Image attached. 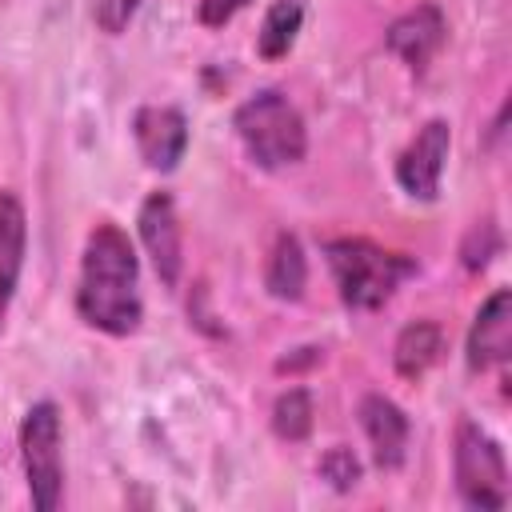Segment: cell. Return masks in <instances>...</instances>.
<instances>
[{
	"label": "cell",
	"mask_w": 512,
	"mask_h": 512,
	"mask_svg": "<svg viewBox=\"0 0 512 512\" xmlns=\"http://www.w3.org/2000/svg\"><path fill=\"white\" fill-rule=\"evenodd\" d=\"M496 252H500V228H496L492 220H476V224L468 228L464 244H460L464 268H468V272H480Z\"/></svg>",
	"instance_id": "obj_17"
},
{
	"label": "cell",
	"mask_w": 512,
	"mask_h": 512,
	"mask_svg": "<svg viewBox=\"0 0 512 512\" xmlns=\"http://www.w3.org/2000/svg\"><path fill=\"white\" fill-rule=\"evenodd\" d=\"M132 140L152 172H176L188 152V120L172 104H144L132 112Z\"/></svg>",
	"instance_id": "obj_8"
},
{
	"label": "cell",
	"mask_w": 512,
	"mask_h": 512,
	"mask_svg": "<svg viewBox=\"0 0 512 512\" xmlns=\"http://www.w3.org/2000/svg\"><path fill=\"white\" fill-rule=\"evenodd\" d=\"M444 352V332L436 320H412L400 328L396 344H392V364L404 380H420Z\"/></svg>",
	"instance_id": "obj_14"
},
{
	"label": "cell",
	"mask_w": 512,
	"mask_h": 512,
	"mask_svg": "<svg viewBox=\"0 0 512 512\" xmlns=\"http://www.w3.org/2000/svg\"><path fill=\"white\" fill-rule=\"evenodd\" d=\"M444 36H448V24H444V12H440L436 4H416V8H408V12L396 16V20L388 24V32H384L388 52L400 56L412 72H424V68L432 64V56L440 52Z\"/></svg>",
	"instance_id": "obj_10"
},
{
	"label": "cell",
	"mask_w": 512,
	"mask_h": 512,
	"mask_svg": "<svg viewBox=\"0 0 512 512\" xmlns=\"http://www.w3.org/2000/svg\"><path fill=\"white\" fill-rule=\"evenodd\" d=\"M336 292L344 300V308L352 312H376L384 308L396 288L416 272V260L404 252H388L364 236H340L324 244Z\"/></svg>",
	"instance_id": "obj_2"
},
{
	"label": "cell",
	"mask_w": 512,
	"mask_h": 512,
	"mask_svg": "<svg viewBox=\"0 0 512 512\" xmlns=\"http://www.w3.org/2000/svg\"><path fill=\"white\" fill-rule=\"evenodd\" d=\"M448 148H452V128L448 120L432 116L416 128V136L404 144V152L396 156V184L412 196V200H436L440 196V176L448 164Z\"/></svg>",
	"instance_id": "obj_6"
},
{
	"label": "cell",
	"mask_w": 512,
	"mask_h": 512,
	"mask_svg": "<svg viewBox=\"0 0 512 512\" xmlns=\"http://www.w3.org/2000/svg\"><path fill=\"white\" fill-rule=\"evenodd\" d=\"M320 476H324L336 492H348V488H356V484H360L364 468H360V460H356V452H352V448L336 444V448H328V452L320 456Z\"/></svg>",
	"instance_id": "obj_18"
},
{
	"label": "cell",
	"mask_w": 512,
	"mask_h": 512,
	"mask_svg": "<svg viewBox=\"0 0 512 512\" xmlns=\"http://www.w3.org/2000/svg\"><path fill=\"white\" fill-rule=\"evenodd\" d=\"M76 312L88 328L104 336H132L144 320L140 300V256L128 232L112 220H100L80 252Z\"/></svg>",
	"instance_id": "obj_1"
},
{
	"label": "cell",
	"mask_w": 512,
	"mask_h": 512,
	"mask_svg": "<svg viewBox=\"0 0 512 512\" xmlns=\"http://www.w3.org/2000/svg\"><path fill=\"white\" fill-rule=\"evenodd\" d=\"M136 232H140V244L152 260L160 284L176 288L180 272H184V232H180L176 200L168 192H152L136 212Z\"/></svg>",
	"instance_id": "obj_7"
},
{
	"label": "cell",
	"mask_w": 512,
	"mask_h": 512,
	"mask_svg": "<svg viewBox=\"0 0 512 512\" xmlns=\"http://www.w3.org/2000/svg\"><path fill=\"white\" fill-rule=\"evenodd\" d=\"M272 432L288 444H300L312 432V396L308 388H288L272 404Z\"/></svg>",
	"instance_id": "obj_16"
},
{
	"label": "cell",
	"mask_w": 512,
	"mask_h": 512,
	"mask_svg": "<svg viewBox=\"0 0 512 512\" xmlns=\"http://www.w3.org/2000/svg\"><path fill=\"white\" fill-rule=\"evenodd\" d=\"M452 472H456V492H460V500L468 508L496 512V508L508 504V460H504V448L476 420H460L456 424Z\"/></svg>",
	"instance_id": "obj_5"
},
{
	"label": "cell",
	"mask_w": 512,
	"mask_h": 512,
	"mask_svg": "<svg viewBox=\"0 0 512 512\" xmlns=\"http://www.w3.org/2000/svg\"><path fill=\"white\" fill-rule=\"evenodd\" d=\"M20 464L36 512L60 508L64 496V424L52 400H36L20 420Z\"/></svg>",
	"instance_id": "obj_4"
},
{
	"label": "cell",
	"mask_w": 512,
	"mask_h": 512,
	"mask_svg": "<svg viewBox=\"0 0 512 512\" xmlns=\"http://www.w3.org/2000/svg\"><path fill=\"white\" fill-rule=\"evenodd\" d=\"M24 248H28V216L16 192L0 188V328L8 320L20 272H24Z\"/></svg>",
	"instance_id": "obj_12"
},
{
	"label": "cell",
	"mask_w": 512,
	"mask_h": 512,
	"mask_svg": "<svg viewBox=\"0 0 512 512\" xmlns=\"http://www.w3.org/2000/svg\"><path fill=\"white\" fill-rule=\"evenodd\" d=\"M512 352V292L496 288L472 316L468 340H464V360L472 372H488L504 364Z\"/></svg>",
	"instance_id": "obj_9"
},
{
	"label": "cell",
	"mask_w": 512,
	"mask_h": 512,
	"mask_svg": "<svg viewBox=\"0 0 512 512\" xmlns=\"http://www.w3.org/2000/svg\"><path fill=\"white\" fill-rule=\"evenodd\" d=\"M136 12H140V0H92V20L108 36H120Z\"/></svg>",
	"instance_id": "obj_19"
},
{
	"label": "cell",
	"mask_w": 512,
	"mask_h": 512,
	"mask_svg": "<svg viewBox=\"0 0 512 512\" xmlns=\"http://www.w3.org/2000/svg\"><path fill=\"white\" fill-rule=\"evenodd\" d=\"M232 128H236V140L244 144L248 160L264 172H280V168H292L304 160L308 152V128H304V116L300 108L276 92V88H264L256 96H248L236 112H232Z\"/></svg>",
	"instance_id": "obj_3"
},
{
	"label": "cell",
	"mask_w": 512,
	"mask_h": 512,
	"mask_svg": "<svg viewBox=\"0 0 512 512\" xmlns=\"http://www.w3.org/2000/svg\"><path fill=\"white\" fill-rule=\"evenodd\" d=\"M304 284H308V256H304V244H300L292 232H280V236L272 240L268 264H264V288H268V296H276V300H300V296H304Z\"/></svg>",
	"instance_id": "obj_13"
},
{
	"label": "cell",
	"mask_w": 512,
	"mask_h": 512,
	"mask_svg": "<svg viewBox=\"0 0 512 512\" xmlns=\"http://www.w3.org/2000/svg\"><path fill=\"white\" fill-rule=\"evenodd\" d=\"M360 428H364V436H368V448H372L376 468L392 472V468L404 464L412 428H408V416H404V408H400L396 400H388V396H380V392H368V396L360 400Z\"/></svg>",
	"instance_id": "obj_11"
},
{
	"label": "cell",
	"mask_w": 512,
	"mask_h": 512,
	"mask_svg": "<svg viewBox=\"0 0 512 512\" xmlns=\"http://www.w3.org/2000/svg\"><path fill=\"white\" fill-rule=\"evenodd\" d=\"M252 0H196V16L204 28H224L236 12H244Z\"/></svg>",
	"instance_id": "obj_20"
},
{
	"label": "cell",
	"mask_w": 512,
	"mask_h": 512,
	"mask_svg": "<svg viewBox=\"0 0 512 512\" xmlns=\"http://www.w3.org/2000/svg\"><path fill=\"white\" fill-rule=\"evenodd\" d=\"M300 28H304V4L300 0H272V8L260 20V32H256V52L264 60L288 56Z\"/></svg>",
	"instance_id": "obj_15"
}]
</instances>
